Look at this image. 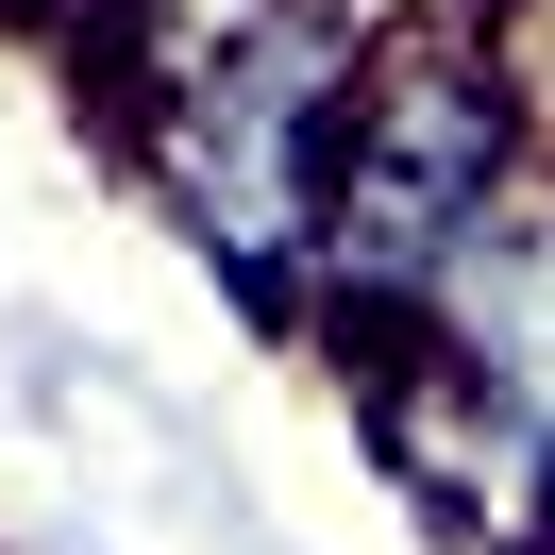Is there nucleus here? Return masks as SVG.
<instances>
[{"label":"nucleus","instance_id":"obj_1","mask_svg":"<svg viewBox=\"0 0 555 555\" xmlns=\"http://www.w3.org/2000/svg\"><path fill=\"white\" fill-rule=\"evenodd\" d=\"M371 17L387 0H152L102 51L135 185L169 203V236L219 270V304L253 337H304L320 304V219H337Z\"/></svg>","mask_w":555,"mask_h":555},{"label":"nucleus","instance_id":"obj_2","mask_svg":"<svg viewBox=\"0 0 555 555\" xmlns=\"http://www.w3.org/2000/svg\"><path fill=\"white\" fill-rule=\"evenodd\" d=\"M539 152H555V102H539L505 17L488 0H387L371 17V85H353V152H337V219H320L304 353H337V371L404 353L438 270L488 236V203Z\"/></svg>","mask_w":555,"mask_h":555},{"label":"nucleus","instance_id":"obj_3","mask_svg":"<svg viewBox=\"0 0 555 555\" xmlns=\"http://www.w3.org/2000/svg\"><path fill=\"white\" fill-rule=\"evenodd\" d=\"M353 438H371V472L421 505V539L438 555H555V438L539 421H505L454 353H371L353 371Z\"/></svg>","mask_w":555,"mask_h":555},{"label":"nucleus","instance_id":"obj_4","mask_svg":"<svg viewBox=\"0 0 555 555\" xmlns=\"http://www.w3.org/2000/svg\"><path fill=\"white\" fill-rule=\"evenodd\" d=\"M421 353H454V371H472L505 421H539V438H555V152L505 185V203H488V236L438 270Z\"/></svg>","mask_w":555,"mask_h":555},{"label":"nucleus","instance_id":"obj_5","mask_svg":"<svg viewBox=\"0 0 555 555\" xmlns=\"http://www.w3.org/2000/svg\"><path fill=\"white\" fill-rule=\"evenodd\" d=\"M152 0H0V35H68V51H118Z\"/></svg>","mask_w":555,"mask_h":555}]
</instances>
